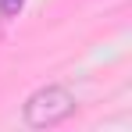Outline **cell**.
Here are the masks:
<instances>
[{
	"label": "cell",
	"instance_id": "6da1fadb",
	"mask_svg": "<svg viewBox=\"0 0 132 132\" xmlns=\"http://www.w3.org/2000/svg\"><path fill=\"white\" fill-rule=\"evenodd\" d=\"M71 111H75V96H71L68 89L46 86V89H39V93L29 96V104H25V121H29L32 129H50V125L64 121Z\"/></svg>",
	"mask_w": 132,
	"mask_h": 132
},
{
	"label": "cell",
	"instance_id": "7a4b0ae2",
	"mask_svg": "<svg viewBox=\"0 0 132 132\" xmlns=\"http://www.w3.org/2000/svg\"><path fill=\"white\" fill-rule=\"evenodd\" d=\"M22 7H25V0H0V14H7V18H14Z\"/></svg>",
	"mask_w": 132,
	"mask_h": 132
}]
</instances>
